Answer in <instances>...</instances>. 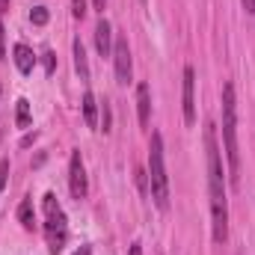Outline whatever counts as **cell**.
I'll use <instances>...</instances> for the list:
<instances>
[{
	"mask_svg": "<svg viewBox=\"0 0 255 255\" xmlns=\"http://www.w3.org/2000/svg\"><path fill=\"white\" fill-rule=\"evenodd\" d=\"M45 238H48V250L51 255H60L68 238V223H65V211L60 208L54 193H45Z\"/></svg>",
	"mask_w": 255,
	"mask_h": 255,
	"instance_id": "4",
	"label": "cell"
},
{
	"mask_svg": "<svg viewBox=\"0 0 255 255\" xmlns=\"http://www.w3.org/2000/svg\"><path fill=\"white\" fill-rule=\"evenodd\" d=\"M181 110H184V122H187V125H196V71H193V65H187V68H184Z\"/></svg>",
	"mask_w": 255,
	"mask_h": 255,
	"instance_id": "6",
	"label": "cell"
},
{
	"mask_svg": "<svg viewBox=\"0 0 255 255\" xmlns=\"http://www.w3.org/2000/svg\"><path fill=\"white\" fill-rule=\"evenodd\" d=\"M148 193L160 211L169 208V175H166V163H163V136L160 133H151V142H148Z\"/></svg>",
	"mask_w": 255,
	"mask_h": 255,
	"instance_id": "3",
	"label": "cell"
},
{
	"mask_svg": "<svg viewBox=\"0 0 255 255\" xmlns=\"http://www.w3.org/2000/svg\"><path fill=\"white\" fill-rule=\"evenodd\" d=\"M130 255H142V247L139 244H130Z\"/></svg>",
	"mask_w": 255,
	"mask_h": 255,
	"instance_id": "23",
	"label": "cell"
},
{
	"mask_svg": "<svg viewBox=\"0 0 255 255\" xmlns=\"http://www.w3.org/2000/svg\"><path fill=\"white\" fill-rule=\"evenodd\" d=\"M71 15L74 18H83L86 15V0H71Z\"/></svg>",
	"mask_w": 255,
	"mask_h": 255,
	"instance_id": "17",
	"label": "cell"
},
{
	"mask_svg": "<svg viewBox=\"0 0 255 255\" xmlns=\"http://www.w3.org/2000/svg\"><path fill=\"white\" fill-rule=\"evenodd\" d=\"M30 21H33L36 27L48 24V9H45V6H33V9H30Z\"/></svg>",
	"mask_w": 255,
	"mask_h": 255,
	"instance_id": "15",
	"label": "cell"
},
{
	"mask_svg": "<svg viewBox=\"0 0 255 255\" xmlns=\"http://www.w3.org/2000/svg\"><path fill=\"white\" fill-rule=\"evenodd\" d=\"M113 65H116V80H119V83H130L133 63H130L128 39H116V45H113Z\"/></svg>",
	"mask_w": 255,
	"mask_h": 255,
	"instance_id": "7",
	"label": "cell"
},
{
	"mask_svg": "<svg viewBox=\"0 0 255 255\" xmlns=\"http://www.w3.org/2000/svg\"><path fill=\"white\" fill-rule=\"evenodd\" d=\"M74 255H92V247H80Z\"/></svg>",
	"mask_w": 255,
	"mask_h": 255,
	"instance_id": "25",
	"label": "cell"
},
{
	"mask_svg": "<svg viewBox=\"0 0 255 255\" xmlns=\"http://www.w3.org/2000/svg\"><path fill=\"white\" fill-rule=\"evenodd\" d=\"M12 54H15V65H18V71H21V74H30V71H33L36 57H33V51H30L24 42H18V45L12 48Z\"/></svg>",
	"mask_w": 255,
	"mask_h": 255,
	"instance_id": "10",
	"label": "cell"
},
{
	"mask_svg": "<svg viewBox=\"0 0 255 255\" xmlns=\"http://www.w3.org/2000/svg\"><path fill=\"white\" fill-rule=\"evenodd\" d=\"M68 190H71V196L77 202L86 199V193H89V181H86V169H83L80 151H71V160H68Z\"/></svg>",
	"mask_w": 255,
	"mask_h": 255,
	"instance_id": "5",
	"label": "cell"
},
{
	"mask_svg": "<svg viewBox=\"0 0 255 255\" xmlns=\"http://www.w3.org/2000/svg\"><path fill=\"white\" fill-rule=\"evenodd\" d=\"M42 63H45V71H48V74H54V68H57V54H54V51H45V54H42Z\"/></svg>",
	"mask_w": 255,
	"mask_h": 255,
	"instance_id": "16",
	"label": "cell"
},
{
	"mask_svg": "<svg viewBox=\"0 0 255 255\" xmlns=\"http://www.w3.org/2000/svg\"><path fill=\"white\" fill-rule=\"evenodd\" d=\"M241 3H244V9H247L250 15H255V0H241Z\"/></svg>",
	"mask_w": 255,
	"mask_h": 255,
	"instance_id": "22",
	"label": "cell"
},
{
	"mask_svg": "<svg viewBox=\"0 0 255 255\" xmlns=\"http://www.w3.org/2000/svg\"><path fill=\"white\" fill-rule=\"evenodd\" d=\"M104 3H107V0H92V6H95L98 12H104Z\"/></svg>",
	"mask_w": 255,
	"mask_h": 255,
	"instance_id": "24",
	"label": "cell"
},
{
	"mask_svg": "<svg viewBox=\"0 0 255 255\" xmlns=\"http://www.w3.org/2000/svg\"><path fill=\"white\" fill-rule=\"evenodd\" d=\"M101 125H104V130H110V104L107 101L101 104Z\"/></svg>",
	"mask_w": 255,
	"mask_h": 255,
	"instance_id": "19",
	"label": "cell"
},
{
	"mask_svg": "<svg viewBox=\"0 0 255 255\" xmlns=\"http://www.w3.org/2000/svg\"><path fill=\"white\" fill-rule=\"evenodd\" d=\"M71 54H74V68H77L80 80H89V63H86V48H83V42H80V39H74V45H71Z\"/></svg>",
	"mask_w": 255,
	"mask_h": 255,
	"instance_id": "11",
	"label": "cell"
},
{
	"mask_svg": "<svg viewBox=\"0 0 255 255\" xmlns=\"http://www.w3.org/2000/svg\"><path fill=\"white\" fill-rule=\"evenodd\" d=\"M6 57V30H3V21H0V60Z\"/></svg>",
	"mask_w": 255,
	"mask_h": 255,
	"instance_id": "21",
	"label": "cell"
},
{
	"mask_svg": "<svg viewBox=\"0 0 255 255\" xmlns=\"http://www.w3.org/2000/svg\"><path fill=\"white\" fill-rule=\"evenodd\" d=\"M15 125L18 128H30V101L18 98V110H15Z\"/></svg>",
	"mask_w": 255,
	"mask_h": 255,
	"instance_id": "14",
	"label": "cell"
},
{
	"mask_svg": "<svg viewBox=\"0 0 255 255\" xmlns=\"http://www.w3.org/2000/svg\"><path fill=\"white\" fill-rule=\"evenodd\" d=\"M223 148H226V163H229V184L238 187V181H241V151H238L235 83H223Z\"/></svg>",
	"mask_w": 255,
	"mask_h": 255,
	"instance_id": "2",
	"label": "cell"
},
{
	"mask_svg": "<svg viewBox=\"0 0 255 255\" xmlns=\"http://www.w3.org/2000/svg\"><path fill=\"white\" fill-rule=\"evenodd\" d=\"M18 220H21V226H24L27 232H33V229H36V211H33V199H24V202L18 205Z\"/></svg>",
	"mask_w": 255,
	"mask_h": 255,
	"instance_id": "12",
	"label": "cell"
},
{
	"mask_svg": "<svg viewBox=\"0 0 255 255\" xmlns=\"http://www.w3.org/2000/svg\"><path fill=\"white\" fill-rule=\"evenodd\" d=\"M205 157H208V190H211L214 244H226L229 241V196H226L223 148L217 142V128L214 125H205Z\"/></svg>",
	"mask_w": 255,
	"mask_h": 255,
	"instance_id": "1",
	"label": "cell"
},
{
	"mask_svg": "<svg viewBox=\"0 0 255 255\" xmlns=\"http://www.w3.org/2000/svg\"><path fill=\"white\" fill-rule=\"evenodd\" d=\"M9 9V0H0V12H6Z\"/></svg>",
	"mask_w": 255,
	"mask_h": 255,
	"instance_id": "26",
	"label": "cell"
},
{
	"mask_svg": "<svg viewBox=\"0 0 255 255\" xmlns=\"http://www.w3.org/2000/svg\"><path fill=\"white\" fill-rule=\"evenodd\" d=\"M95 48H98L101 57H110L113 54V27H110L107 18H101L95 24Z\"/></svg>",
	"mask_w": 255,
	"mask_h": 255,
	"instance_id": "8",
	"label": "cell"
},
{
	"mask_svg": "<svg viewBox=\"0 0 255 255\" xmlns=\"http://www.w3.org/2000/svg\"><path fill=\"white\" fill-rule=\"evenodd\" d=\"M95 113H98V101H95V95H92V92H86V95H83V122H86V128L98 125Z\"/></svg>",
	"mask_w": 255,
	"mask_h": 255,
	"instance_id": "13",
	"label": "cell"
},
{
	"mask_svg": "<svg viewBox=\"0 0 255 255\" xmlns=\"http://www.w3.org/2000/svg\"><path fill=\"white\" fill-rule=\"evenodd\" d=\"M136 184H139V190L142 193H148V172L139 169V172H136Z\"/></svg>",
	"mask_w": 255,
	"mask_h": 255,
	"instance_id": "20",
	"label": "cell"
},
{
	"mask_svg": "<svg viewBox=\"0 0 255 255\" xmlns=\"http://www.w3.org/2000/svg\"><path fill=\"white\" fill-rule=\"evenodd\" d=\"M136 113H139V125H148L151 119V95H148V83L136 86Z\"/></svg>",
	"mask_w": 255,
	"mask_h": 255,
	"instance_id": "9",
	"label": "cell"
},
{
	"mask_svg": "<svg viewBox=\"0 0 255 255\" xmlns=\"http://www.w3.org/2000/svg\"><path fill=\"white\" fill-rule=\"evenodd\" d=\"M6 181H9V160L3 157V160H0V193L6 187Z\"/></svg>",
	"mask_w": 255,
	"mask_h": 255,
	"instance_id": "18",
	"label": "cell"
}]
</instances>
